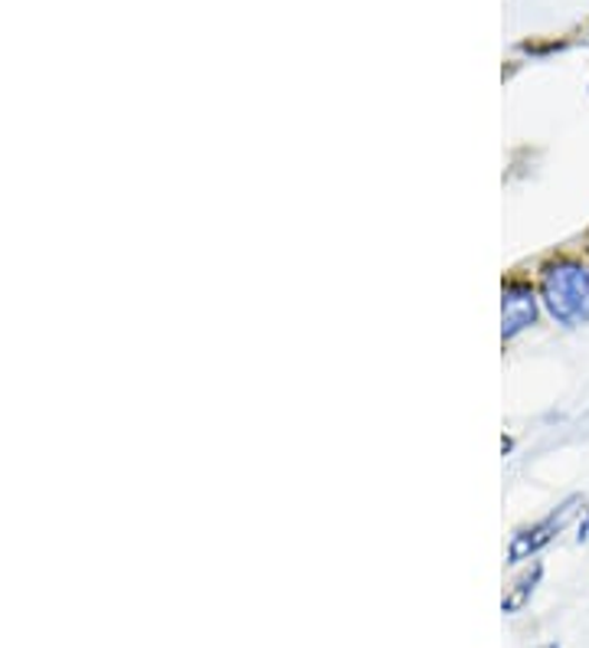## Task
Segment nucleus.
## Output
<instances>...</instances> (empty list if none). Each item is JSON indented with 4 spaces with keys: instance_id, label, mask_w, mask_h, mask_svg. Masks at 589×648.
<instances>
[{
    "instance_id": "7ed1b4c3",
    "label": "nucleus",
    "mask_w": 589,
    "mask_h": 648,
    "mask_svg": "<svg viewBox=\"0 0 589 648\" xmlns=\"http://www.w3.org/2000/svg\"><path fill=\"white\" fill-rule=\"evenodd\" d=\"M537 292L531 282L511 278L501 288V337L514 341L518 334H524L528 327L537 324Z\"/></svg>"
},
{
    "instance_id": "f03ea898",
    "label": "nucleus",
    "mask_w": 589,
    "mask_h": 648,
    "mask_svg": "<svg viewBox=\"0 0 589 648\" xmlns=\"http://www.w3.org/2000/svg\"><path fill=\"white\" fill-rule=\"evenodd\" d=\"M577 514H583V494H570V498L560 501L547 518H540L534 524L521 528V531L511 538V543H508V563L534 560L547 543H553V540L570 528V521H573Z\"/></svg>"
},
{
    "instance_id": "f257e3e1",
    "label": "nucleus",
    "mask_w": 589,
    "mask_h": 648,
    "mask_svg": "<svg viewBox=\"0 0 589 648\" xmlns=\"http://www.w3.org/2000/svg\"><path fill=\"white\" fill-rule=\"evenodd\" d=\"M540 302L563 327L589 324V266L583 259H553L540 272Z\"/></svg>"
},
{
    "instance_id": "39448f33",
    "label": "nucleus",
    "mask_w": 589,
    "mask_h": 648,
    "mask_svg": "<svg viewBox=\"0 0 589 648\" xmlns=\"http://www.w3.org/2000/svg\"><path fill=\"white\" fill-rule=\"evenodd\" d=\"M577 543H589V508H583L580 524H577Z\"/></svg>"
},
{
    "instance_id": "423d86ee",
    "label": "nucleus",
    "mask_w": 589,
    "mask_h": 648,
    "mask_svg": "<svg viewBox=\"0 0 589 648\" xmlns=\"http://www.w3.org/2000/svg\"><path fill=\"white\" fill-rule=\"evenodd\" d=\"M537 648H563L560 642H543V646H537Z\"/></svg>"
},
{
    "instance_id": "20e7f679",
    "label": "nucleus",
    "mask_w": 589,
    "mask_h": 648,
    "mask_svg": "<svg viewBox=\"0 0 589 648\" xmlns=\"http://www.w3.org/2000/svg\"><path fill=\"white\" fill-rule=\"evenodd\" d=\"M540 580H543V563H531L518 580H514V587L504 593L501 599V609L508 612V616H518L521 609H528L531 606V599H534L537 587H540Z\"/></svg>"
}]
</instances>
